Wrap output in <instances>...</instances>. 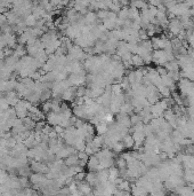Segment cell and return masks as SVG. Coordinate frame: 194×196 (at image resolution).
I'll return each mask as SVG.
<instances>
[{"label": "cell", "mask_w": 194, "mask_h": 196, "mask_svg": "<svg viewBox=\"0 0 194 196\" xmlns=\"http://www.w3.org/2000/svg\"><path fill=\"white\" fill-rule=\"evenodd\" d=\"M169 27H170V30H171L173 33H179L180 30H182V24L177 20H173V21L170 22Z\"/></svg>", "instance_id": "6da1fadb"}]
</instances>
